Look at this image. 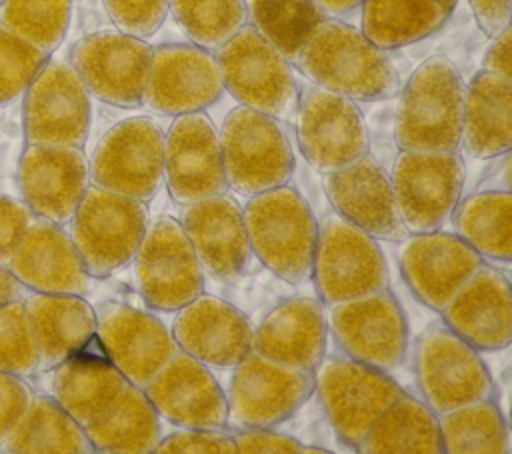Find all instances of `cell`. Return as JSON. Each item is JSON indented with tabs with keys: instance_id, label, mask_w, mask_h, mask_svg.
<instances>
[{
	"instance_id": "ee69618b",
	"label": "cell",
	"mask_w": 512,
	"mask_h": 454,
	"mask_svg": "<svg viewBox=\"0 0 512 454\" xmlns=\"http://www.w3.org/2000/svg\"><path fill=\"white\" fill-rule=\"evenodd\" d=\"M102 4L116 30L142 40L154 36L170 12V0H102Z\"/></svg>"
},
{
	"instance_id": "5b68a950",
	"label": "cell",
	"mask_w": 512,
	"mask_h": 454,
	"mask_svg": "<svg viewBox=\"0 0 512 454\" xmlns=\"http://www.w3.org/2000/svg\"><path fill=\"white\" fill-rule=\"evenodd\" d=\"M224 90L240 104L276 120H294L300 88L292 64L250 24L214 50Z\"/></svg>"
},
{
	"instance_id": "db71d44e",
	"label": "cell",
	"mask_w": 512,
	"mask_h": 454,
	"mask_svg": "<svg viewBox=\"0 0 512 454\" xmlns=\"http://www.w3.org/2000/svg\"><path fill=\"white\" fill-rule=\"evenodd\" d=\"M306 452H316V454H328L330 450H326V448H322V446H308V444H302V454H306Z\"/></svg>"
},
{
	"instance_id": "44dd1931",
	"label": "cell",
	"mask_w": 512,
	"mask_h": 454,
	"mask_svg": "<svg viewBox=\"0 0 512 454\" xmlns=\"http://www.w3.org/2000/svg\"><path fill=\"white\" fill-rule=\"evenodd\" d=\"M94 338L128 384L138 388H144L180 350L158 316L122 302H104L96 308Z\"/></svg>"
},
{
	"instance_id": "7a4b0ae2",
	"label": "cell",
	"mask_w": 512,
	"mask_h": 454,
	"mask_svg": "<svg viewBox=\"0 0 512 454\" xmlns=\"http://www.w3.org/2000/svg\"><path fill=\"white\" fill-rule=\"evenodd\" d=\"M466 86L446 56L424 60L400 90L394 122L398 150L458 152Z\"/></svg>"
},
{
	"instance_id": "f907efd6",
	"label": "cell",
	"mask_w": 512,
	"mask_h": 454,
	"mask_svg": "<svg viewBox=\"0 0 512 454\" xmlns=\"http://www.w3.org/2000/svg\"><path fill=\"white\" fill-rule=\"evenodd\" d=\"M510 26L500 30L496 36H492V42L484 54V64L482 70L492 72L496 76H502L506 80H512V60H510Z\"/></svg>"
},
{
	"instance_id": "d6986e66",
	"label": "cell",
	"mask_w": 512,
	"mask_h": 454,
	"mask_svg": "<svg viewBox=\"0 0 512 454\" xmlns=\"http://www.w3.org/2000/svg\"><path fill=\"white\" fill-rule=\"evenodd\" d=\"M164 186L178 206L228 192L220 136L204 112L174 116L164 134Z\"/></svg>"
},
{
	"instance_id": "f35d334b",
	"label": "cell",
	"mask_w": 512,
	"mask_h": 454,
	"mask_svg": "<svg viewBox=\"0 0 512 454\" xmlns=\"http://www.w3.org/2000/svg\"><path fill=\"white\" fill-rule=\"evenodd\" d=\"M248 24L292 66L306 40L326 18L314 0H246Z\"/></svg>"
},
{
	"instance_id": "ab89813d",
	"label": "cell",
	"mask_w": 512,
	"mask_h": 454,
	"mask_svg": "<svg viewBox=\"0 0 512 454\" xmlns=\"http://www.w3.org/2000/svg\"><path fill=\"white\" fill-rule=\"evenodd\" d=\"M170 12L188 40L210 52L248 24L246 0H170Z\"/></svg>"
},
{
	"instance_id": "f5cc1de1",
	"label": "cell",
	"mask_w": 512,
	"mask_h": 454,
	"mask_svg": "<svg viewBox=\"0 0 512 454\" xmlns=\"http://www.w3.org/2000/svg\"><path fill=\"white\" fill-rule=\"evenodd\" d=\"M314 4L326 18H342L360 8L362 0H314Z\"/></svg>"
},
{
	"instance_id": "681fc988",
	"label": "cell",
	"mask_w": 512,
	"mask_h": 454,
	"mask_svg": "<svg viewBox=\"0 0 512 454\" xmlns=\"http://www.w3.org/2000/svg\"><path fill=\"white\" fill-rule=\"evenodd\" d=\"M478 28L486 36H496L500 30L510 26L512 0H468Z\"/></svg>"
},
{
	"instance_id": "2e32d148",
	"label": "cell",
	"mask_w": 512,
	"mask_h": 454,
	"mask_svg": "<svg viewBox=\"0 0 512 454\" xmlns=\"http://www.w3.org/2000/svg\"><path fill=\"white\" fill-rule=\"evenodd\" d=\"M24 94L26 144H86L92 122L90 92L70 62L48 60Z\"/></svg>"
},
{
	"instance_id": "7dc6e473",
	"label": "cell",
	"mask_w": 512,
	"mask_h": 454,
	"mask_svg": "<svg viewBox=\"0 0 512 454\" xmlns=\"http://www.w3.org/2000/svg\"><path fill=\"white\" fill-rule=\"evenodd\" d=\"M34 216L20 198L0 192V264L8 266Z\"/></svg>"
},
{
	"instance_id": "8992f818",
	"label": "cell",
	"mask_w": 512,
	"mask_h": 454,
	"mask_svg": "<svg viewBox=\"0 0 512 454\" xmlns=\"http://www.w3.org/2000/svg\"><path fill=\"white\" fill-rule=\"evenodd\" d=\"M218 136L228 190L250 198L290 182L294 154L274 116L238 104L224 118Z\"/></svg>"
},
{
	"instance_id": "ffe728a7",
	"label": "cell",
	"mask_w": 512,
	"mask_h": 454,
	"mask_svg": "<svg viewBox=\"0 0 512 454\" xmlns=\"http://www.w3.org/2000/svg\"><path fill=\"white\" fill-rule=\"evenodd\" d=\"M16 184L20 200L36 220L66 226L90 186L88 158L76 146L26 144Z\"/></svg>"
},
{
	"instance_id": "e575fe53",
	"label": "cell",
	"mask_w": 512,
	"mask_h": 454,
	"mask_svg": "<svg viewBox=\"0 0 512 454\" xmlns=\"http://www.w3.org/2000/svg\"><path fill=\"white\" fill-rule=\"evenodd\" d=\"M450 220L454 234L474 248L484 262H510L512 194L508 190H480L458 200Z\"/></svg>"
},
{
	"instance_id": "f546056e",
	"label": "cell",
	"mask_w": 512,
	"mask_h": 454,
	"mask_svg": "<svg viewBox=\"0 0 512 454\" xmlns=\"http://www.w3.org/2000/svg\"><path fill=\"white\" fill-rule=\"evenodd\" d=\"M38 350V372H48L86 348L96 336V310L78 294L24 296Z\"/></svg>"
},
{
	"instance_id": "816d5d0a",
	"label": "cell",
	"mask_w": 512,
	"mask_h": 454,
	"mask_svg": "<svg viewBox=\"0 0 512 454\" xmlns=\"http://www.w3.org/2000/svg\"><path fill=\"white\" fill-rule=\"evenodd\" d=\"M24 296H26V290L22 288V284L14 278L8 266L0 264V306L14 300H22Z\"/></svg>"
},
{
	"instance_id": "30bf717a",
	"label": "cell",
	"mask_w": 512,
	"mask_h": 454,
	"mask_svg": "<svg viewBox=\"0 0 512 454\" xmlns=\"http://www.w3.org/2000/svg\"><path fill=\"white\" fill-rule=\"evenodd\" d=\"M90 184L150 202L164 186V132L148 116L114 124L88 160Z\"/></svg>"
},
{
	"instance_id": "5bb4252c",
	"label": "cell",
	"mask_w": 512,
	"mask_h": 454,
	"mask_svg": "<svg viewBox=\"0 0 512 454\" xmlns=\"http://www.w3.org/2000/svg\"><path fill=\"white\" fill-rule=\"evenodd\" d=\"M294 124L300 152L322 176L370 152L368 128L356 102L326 88L312 84L300 94Z\"/></svg>"
},
{
	"instance_id": "7402d4cb",
	"label": "cell",
	"mask_w": 512,
	"mask_h": 454,
	"mask_svg": "<svg viewBox=\"0 0 512 454\" xmlns=\"http://www.w3.org/2000/svg\"><path fill=\"white\" fill-rule=\"evenodd\" d=\"M398 244V266L406 286L434 312H440L484 262L458 234L442 228L408 234Z\"/></svg>"
},
{
	"instance_id": "4dcf8cb0",
	"label": "cell",
	"mask_w": 512,
	"mask_h": 454,
	"mask_svg": "<svg viewBox=\"0 0 512 454\" xmlns=\"http://www.w3.org/2000/svg\"><path fill=\"white\" fill-rule=\"evenodd\" d=\"M512 146V80L480 70L464 92L460 148L470 158L506 156Z\"/></svg>"
},
{
	"instance_id": "f1b7e54d",
	"label": "cell",
	"mask_w": 512,
	"mask_h": 454,
	"mask_svg": "<svg viewBox=\"0 0 512 454\" xmlns=\"http://www.w3.org/2000/svg\"><path fill=\"white\" fill-rule=\"evenodd\" d=\"M324 304L310 296L278 302L254 328V352L288 368L314 372L326 356Z\"/></svg>"
},
{
	"instance_id": "9c48e42d",
	"label": "cell",
	"mask_w": 512,
	"mask_h": 454,
	"mask_svg": "<svg viewBox=\"0 0 512 454\" xmlns=\"http://www.w3.org/2000/svg\"><path fill=\"white\" fill-rule=\"evenodd\" d=\"M414 374L424 404L436 416L494 396V382L480 352L444 324L418 336Z\"/></svg>"
},
{
	"instance_id": "e0dca14e",
	"label": "cell",
	"mask_w": 512,
	"mask_h": 454,
	"mask_svg": "<svg viewBox=\"0 0 512 454\" xmlns=\"http://www.w3.org/2000/svg\"><path fill=\"white\" fill-rule=\"evenodd\" d=\"M152 60V46L120 30H102L78 40L70 64L90 96L120 106H142V94Z\"/></svg>"
},
{
	"instance_id": "8d00e7d4",
	"label": "cell",
	"mask_w": 512,
	"mask_h": 454,
	"mask_svg": "<svg viewBox=\"0 0 512 454\" xmlns=\"http://www.w3.org/2000/svg\"><path fill=\"white\" fill-rule=\"evenodd\" d=\"M2 450L14 454L94 452L86 430L50 394H34L24 418L2 444Z\"/></svg>"
},
{
	"instance_id": "7bdbcfd3",
	"label": "cell",
	"mask_w": 512,
	"mask_h": 454,
	"mask_svg": "<svg viewBox=\"0 0 512 454\" xmlns=\"http://www.w3.org/2000/svg\"><path fill=\"white\" fill-rule=\"evenodd\" d=\"M0 370L22 378L38 372V350L24 298L0 306Z\"/></svg>"
},
{
	"instance_id": "1f68e13d",
	"label": "cell",
	"mask_w": 512,
	"mask_h": 454,
	"mask_svg": "<svg viewBox=\"0 0 512 454\" xmlns=\"http://www.w3.org/2000/svg\"><path fill=\"white\" fill-rule=\"evenodd\" d=\"M48 372L50 396L82 428L92 424L128 384L104 352L84 354V348Z\"/></svg>"
},
{
	"instance_id": "836d02e7",
	"label": "cell",
	"mask_w": 512,
	"mask_h": 454,
	"mask_svg": "<svg viewBox=\"0 0 512 454\" xmlns=\"http://www.w3.org/2000/svg\"><path fill=\"white\" fill-rule=\"evenodd\" d=\"M362 454H444L438 416L422 398L402 394L370 426Z\"/></svg>"
},
{
	"instance_id": "8fae6325",
	"label": "cell",
	"mask_w": 512,
	"mask_h": 454,
	"mask_svg": "<svg viewBox=\"0 0 512 454\" xmlns=\"http://www.w3.org/2000/svg\"><path fill=\"white\" fill-rule=\"evenodd\" d=\"M136 288L148 308L176 312L204 292V268L180 224L172 216L148 220L134 254Z\"/></svg>"
},
{
	"instance_id": "3957f363",
	"label": "cell",
	"mask_w": 512,
	"mask_h": 454,
	"mask_svg": "<svg viewBox=\"0 0 512 454\" xmlns=\"http://www.w3.org/2000/svg\"><path fill=\"white\" fill-rule=\"evenodd\" d=\"M252 256L288 284L310 280L318 220L290 184L250 196L242 208Z\"/></svg>"
},
{
	"instance_id": "ba28073f",
	"label": "cell",
	"mask_w": 512,
	"mask_h": 454,
	"mask_svg": "<svg viewBox=\"0 0 512 454\" xmlns=\"http://www.w3.org/2000/svg\"><path fill=\"white\" fill-rule=\"evenodd\" d=\"M314 392L336 436L358 448L374 420L404 394L384 370L348 356H324L312 372Z\"/></svg>"
},
{
	"instance_id": "7c38bea8",
	"label": "cell",
	"mask_w": 512,
	"mask_h": 454,
	"mask_svg": "<svg viewBox=\"0 0 512 454\" xmlns=\"http://www.w3.org/2000/svg\"><path fill=\"white\" fill-rule=\"evenodd\" d=\"M466 178L458 152L400 150L390 182L408 234L444 228L462 196Z\"/></svg>"
},
{
	"instance_id": "f6af8a7d",
	"label": "cell",
	"mask_w": 512,
	"mask_h": 454,
	"mask_svg": "<svg viewBox=\"0 0 512 454\" xmlns=\"http://www.w3.org/2000/svg\"><path fill=\"white\" fill-rule=\"evenodd\" d=\"M156 454H238L234 434L224 428H180L162 436Z\"/></svg>"
},
{
	"instance_id": "74e56055",
	"label": "cell",
	"mask_w": 512,
	"mask_h": 454,
	"mask_svg": "<svg viewBox=\"0 0 512 454\" xmlns=\"http://www.w3.org/2000/svg\"><path fill=\"white\" fill-rule=\"evenodd\" d=\"M444 454H508V424L494 396L438 416Z\"/></svg>"
},
{
	"instance_id": "b9f144b4",
	"label": "cell",
	"mask_w": 512,
	"mask_h": 454,
	"mask_svg": "<svg viewBox=\"0 0 512 454\" xmlns=\"http://www.w3.org/2000/svg\"><path fill=\"white\" fill-rule=\"evenodd\" d=\"M48 56V52L0 24V108L26 92Z\"/></svg>"
},
{
	"instance_id": "277c9868",
	"label": "cell",
	"mask_w": 512,
	"mask_h": 454,
	"mask_svg": "<svg viewBox=\"0 0 512 454\" xmlns=\"http://www.w3.org/2000/svg\"><path fill=\"white\" fill-rule=\"evenodd\" d=\"M146 204L90 184L66 226L90 278L126 268L148 226Z\"/></svg>"
},
{
	"instance_id": "d590c367",
	"label": "cell",
	"mask_w": 512,
	"mask_h": 454,
	"mask_svg": "<svg viewBox=\"0 0 512 454\" xmlns=\"http://www.w3.org/2000/svg\"><path fill=\"white\" fill-rule=\"evenodd\" d=\"M360 32L378 48L394 50L438 32L452 8L436 0H362Z\"/></svg>"
},
{
	"instance_id": "11a10c76",
	"label": "cell",
	"mask_w": 512,
	"mask_h": 454,
	"mask_svg": "<svg viewBox=\"0 0 512 454\" xmlns=\"http://www.w3.org/2000/svg\"><path fill=\"white\" fill-rule=\"evenodd\" d=\"M436 2H440V4H444V6H448V8L454 10V6H456L458 0H436Z\"/></svg>"
},
{
	"instance_id": "d4e9b609",
	"label": "cell",
	"mask_w": 512,
	"mask_h": 454,
	"mask_svg": "<svg viewBox=\"0 0 512 454\" xmlns=\"http://www.w3.org/2000/svg\"><path fill=\"white\" fill-rule=\"evenodd\" d=\"M322 186L334 212L376 240L400 242L408 236L390 174L370 152L342 170L324 174Z\"/></svg>"
},
{
	"instance_id": "484cf974",
	"label": "cell",
	"mask_w": 512,
	"mask_h": 454,
	"mask_svg": "<svg viewBox=\"0 0 512 454\" xmlns=\"http://www.w3.org/2000/svg\"><path fill=\"white\" fill-rule=\"evenodd\" d=\"M442 322L478 352L508 348L512 340V296L508 276L482 262L440 310Z\"/></svg>"
},
{
	"instance_id": "cb8c5ba5",
	"label": "cell",
	"mask_w": 512,
	"mask_h": 454,
	"mask_svg": "<svg viewBox=\"0 0 512 454\" xmlns=\"http://www.w3.org/2000/svg\"><path fill=\"white\" fill-rule=\"evenodd\" d=\"M170 332L182 352L212 370H232L254 350V326L248 316L204 292L176 310Z\"/></svg>"
},
{
	"instance_id": "c3c4849f",
	"label": "cell",
	"mask_w": 512,
	"mask_h": 454,
	"mask_svg": "<svg viewBox=\"0 0 512 454\" xmlns=\"http://www.w3.org/2000/svg\"><path fill=\"white\" fill-rule=\"evenodd\" d=\"M238 454H302V442L272 428L234 430Z\"/></svg>"
},
{
	"instance_id": "4316f807",
	"label": "cell",
	"mask_w": 512,
	"mask_h": 454,
	"mask_svg": "<svg viewBox=\"0 0 512 454\" xmlns=\"http://www.w3.org/2000/svg\"><path fill=\"white\" fill-rule=\"evenodd\" d=\"M180 224L212 276L234 282L250 266L252 248L238 202L226 194L182 206Z\"/></svg>"
},
{
	"instance_id": "9a60e30c",
	"label": "cell",
	"mask_w": 512,
	"mask_h": 454,
	"mask_svg": "<svg viewBox=\"0 0 512 454\" xmlns=\"http://www.w3.org/2000/svg\"><path fill=\"white\" fill-rule=\"evenodd\" d=\"M312 394V372L288 368L252 350L232 368L226 428H276Z\"/></svg>"
},
{
	"instance_id": "83f0119b",
	"label": "cell",
	"mask_w": 512,
	"mask_h": 454,
	"mask_svg": "<svg viewBox=\"0 0 512 454\" xmlns=\"http://www.w3.org/2000/svg\"><path fill=\"white\" fill-rule=\"evenodd\" d=\"M24 290L36 294H78L90 290L86 272L66 226L36 220L8 262Z\"/></svg>"
},
{
	"instance_id": "bcb514c9",
	"label": "cell",
	"mask_w": 512,
	"mask_h": 454,
	"mask_svg": "<svg viewBox=\"0 0 512 454\" xmlns=\"http://www.w3.org/2000/svg\"><path fill=\"white\" fill-rule=\"evenodd\" d=\"M32 398L34 392L22 376L0 370V448L18 428Z\"/></svg>"
},
{
	"instance_id": "4fadbf2b",
	"label": "cell",
	"mask_w": 512,
	"mask_h": 454,
	"mask_svg": "<svg viewBox=\"0 0 512 454\" xmlns=\"http://www.w3.org/2000/svg\"><path fill=\"white\" fill-rule=\"evenodd\" d=\"M326 308L328 332L344 356L384 372L404 362L408 324L390 288Z\"/></svg>"
},
{
	"instance_id": "6da1fadb",
	"label": "cell",
	"mask_w": 512,
	"mask_h": 454,
	"mask_svg": "<svg viewBox=\"0 0 512 454\" xmlns=\"http://www.w3.org/2000/svg\"><path fill=\"white\" fill-rule=\"evenodd\" d=\"M294 66L314 86L354 102L386 100L400 92V76L386 50L340 18H324L314 28Z\"/></svg>"
},
{
	"instance_id": "603a6c76",
	"label": "cell",
	"mask_w": 512,
	"mask_h": 454,
	"mask_svg": "<svg viewBox=\"0 0 512 454\" xmlns=\"http://www.w3.org/2000/svg\"><path fill=\"white\" fill-rule=\"evenodd\" d=\"M160 420L176 428H226V392L212 368L178 350L144 386Z\"/></svg>"
},
{
	"instance_id": "ac0fdd59",
	"label": "cell",
	"mask_w": 512,
	"mask_h": 454,
	"mask_svg": "<svg viewBox=\"0 0 512 454\" xmlns=\"http://www.w3.org/2000/svg\"><path fill=\"white\" fill-rule=\"evenodd\" d=\"M224 94L214 52L196 44L152 48L142 106L162 116L204 112Z\"/></svg>"
},
{
	"instance_id": "52a82bcc",
	"label": "cell",
	"mask_w": 512,
	"mask_h": 454,
	"mask_svg": "<svg viewBox=\"0 0 512 454\" xmlns=\"http://www.w3.org/2000/svg\"><path fill=\"white\" fill-rule=\"evenodd\" d=\"M310 278L324 306L378 292L390 282L380 242L336 212L318 222Z\"/></svg>"
},
{
	"instance_id": "60d3db41",
	"label": "cell",
	"mask_w": 512,
	"mask_h": 454,
	"mask_svg": "<svg viewBox=\"0 0 512 454\" xmlns=\"http://www.w3.org/2000/svg\"><path fill=\"white\" fill-rule=\"evenodd\" d=\"M70 14L72 0H4L0 24L50 54L62 44Z\"/></svg>"
},
{
	"instance_id": "9f6ffc18",
	"label": "cell",
	"mask_w": 512,
	"mask_h": 454,
	"mask_svg": "<svg viewBox=\"0 0 512 454\" xmlns=\"http://www.w3.org/2000/svg\"><path fill=\"white\" fill-rule=\"evenodd\" d=\"M2 2H4V0H0V6H2Z\"/></svg>"
},
{
	"instance_id": "d6a6232c",
	"label": "cell",
	"mask_w": 512,
	"mask_h": 454,
	"mask_svg": "<svg viewBox=\"0 0 512 454\" xmlns=\"http://www.w3.org/2000/svg\"><path fill=\"white\" fill-rule=\"evenodd\" d=\"M94 452L148 454L162 438L160 416L144 388L126 384L116 400L86 428Z\"/></svg>"
}]
</instances>
